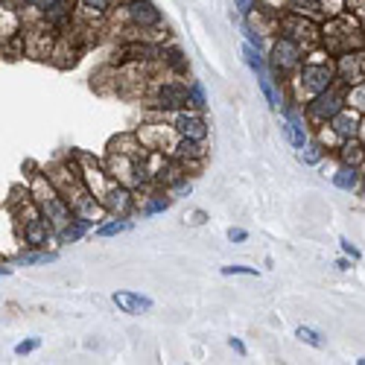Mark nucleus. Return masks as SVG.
Masks as SVG:
<instances>
[{
  "mask_svg": "<svg viewBox=\"0 0 365 365\" xmlns=\"http://www.w3.org/2000/svg\"><path fill=\"white\" fill-rule=\"evenodd\" d=\"M257 85H260V91H263V97H266L269 108L281 111V106L287 103V97H284V91H281V82H278L275 76H272V71L257 73Z\"/></svg>",
  "mask_w": 365,
  "mask_h": 365,
  "instance_id": "dca6fc26",
  "label": "nucleus"
},
{
  "mask_svg": "<svg viewBox=\"0 0 365 365\" xmlns=\"http://www.w3.org/2000/svg\"><path fill=\"white\" fill-rule=\"evenodd\" d=\"M339 161L348 167H362L365 164V143L359 138H345L339 143Z\"/></svg>",
  "mask_w": 365,
  "mask_h": 365,
  "instance_id": "6ab92c4d",
  "label": "nucleus"
},
{
  "mask_svg": "<svg viewBox=\"0 0 365 365\" xmlns=\"http://www.w3.org/2000/svg\"><path fill=\"white\" fill-rule=\"evenodd\" d=\"M336 269H339V272H348V269H351V260H336Z\"/></svg>",
  "mask_w": 365,
  "mask_h": 365,
  "instance_id": "4c0bfd02",
  "label": "nucleus"
},
{
  "mask_svg": "<svg viewBox=\"0 0 365 365\" xmlns=\"http://www.w3.org/2000/svg\"><path fill=\"white\" fill-rule=\"evenodd\" d=\"M120 12H123V18L129 21V26L140 29V33H158L164 26V15L152 0H123V4H120Z\"/></svg>",
  "mask_w": 365,
  "mask_h": 365,
  "instance_id": "423d86ee",
  "label": "nucleus"
},
{
  "mask_svg": "<svg viewBox=\"0 0 365 365\" xmlns=\"http://www.w3.org/2000/svg\"><path fill=\"white\" fill-rule=\"evenodd\" d=\"M359 120H362V111L345 106L342 111H336V114L327 120V126L345 140V138H356V132H359Z\"/></svg>",
  "mask_w": 365,
  "mask_h": 365,
  "instance_id": "2eb2a0df",
  "label": "nucleus"
},
{
  "mask_svg": "<svg viewBox=\"0 0 365 365\" xmlns=\"http://www.w3.org/2000/svg\"><path fill=\"white\" fill-rule=\"evenodd\" d=\"M295 336H298V342H304V345H310V348H324L327 345V339L322 336V333L316 330V327H307V324H301L298 330H295Z\"/></svg>",
  "mask_w": 365,
  "mask_h": 365,
  "instance_id": "a878e982",
  "label": "nucleus"
},
{
  "mask_svg": "<svg viewBox=\"0 0 365 365\" xmlns=\"http://www.w3.org/2000/svg\"><path fill=\"white\" fill-rule=\"evenodd\" d=\"M76 9L85 18H106L111 12V0H76Z\"/></svg>",
  "mask_w": 365,
  "mask_h": 365,
  "instance_id": "5701e85b",
  "label": "nucleus"
},
{
  "mask_svg": "<svg viewBox=\"0 0 365 365\" xmlns=\"http://www.w3.org/2000/svg\"><path fill=\"white\" fill-rule=\"evenodd\" d=\"M170 205H173V196H170V193H167V196H164V193H152L149 202H146L143 207H140V205H138V207H140V214L152 217V214H161V210H167Z\"/></svg>",
  "mask_w": 365,
  "mask_h": 365,
  "instance_id": "bb28decb",
  "label": "nucleus"
},
{
  "mask_svg": "<svg viewBox=\"0 0 365 365\" xmlns=\"http://www.w3.org/2000/svg\"><path fill=\"white\" fill-rule=\"evenodd\" d=\"M193 225H205L207 222V214H205V210H193V220H190Z\"/></svg>",
  "mask_w": 365,
  "mask_h": 365,
  "instance_id": "c9c22d12",
  "label": "nucleus"
},
{
  "mask_svg": "<svg viewBox=\"0 0 365 365\" xmlns=\"http://www.w3.org/2000/svg\"><path fill=\"white\" fill-rule=\"evenodd\" d=\"M356 362H359V365H365V356H359V359H356Z\"/></svg>",
  "mask_w": 365,
  "mask_h": 365,
  "instance_id": "79ce46f5",
  "label": "nucleus"
},
{
  "mask_svg": "<svg viewBox=\"0 0 365 365\" xmlns=\"http://www.w3.org/2000/svg\"><path fill=\"white\" fill-rule=\"evenodd\" d=\"M336 82V58L322 56L319 50H307L301 68L287 79V85H292V97H287L289 103H307L316 94H322L324 88H330Z\"/></svg>",
  "mask_w": 365,
  "mask_h": 365,
  "instance_id": "f257e3e1",
  "label": "nucleus"
},
{
  "mask_svg": "<svg viewBox=\"0 0 365 365\" xmlns=\"http://www.w3.org/2000/svg\"><path fill=\"white\" fill-rule=\"evenodd\" d=\"M12 275V266H0V278H9Z\"/></svg>",
  "mask_w": 365,
  "mask_h": 365,
  "instance_id": "58836bf2",
  "label": "nucleus"
},
{
  "mask_svg": "<svg viewBox=\"0 0 365 365\" xmlns=\"http://www.w3.org/2000/svg\"><path fill=\"white\" fill-rule=\"evenodd\" d=\"M56 260H58V252H50V249H21L18 255H12L15 266H44Z\"/></svg>",
  "mask_w": 365,
  "mask_h": 365,
  "instance_id": "a211bd4d",
  "label": "nucleus"
},
{
  "mask_svg": "<svg viewBox=\"0 0 365 365\" xmlns=\"http://www.w3.org/2000/svg\"><path fill=\"white\" fill-rule=\"evenodd\" d=\"M149 106L158 108L164 114L170 111H181V108H190V100H187V85H181L175 79H164L152 88L149 94Z\"/></svg>",
  "mask_w": 365,
  "mask_h": 365,
  "instance_id": "0eeeda50",
  "label": "nucleus"
},
{
  "mask_svg": "<svg viewBox=\"0 0 365 365\" xmlns=\"http://www.w3.org/2000/svg\"><path fill=\"white\" fill-rule=\"evenodd\" d=\"M359 178H362V181H365V164H362V167H359Z\"/></svg>",
  "mask_w": 365,
  "mask_h": 365,
  "instance_id": "ea45409f",
  "label": "nucleus"
},
{
  "mask_svg": "<svg viewBox=\"0 0 365 365\" xmlns=\"http://www.w3.org/2000/svg\"><path fill=\"white\" fill-rule=\"evenodd\" d=\"M111 301H114V307H117V310H123L126 316H140V313H149L152 307H155V301H152L149 295L129 292V289L114 292V295H111Z\"/></svg>",
  "mask_w": 365,
  "mask_h": 365,
  "instance_id": "ddd939ff",
  "label": "nucleus"
},
{
  "mask_svg": "<svg viewBox=\"0 0 365 365\" xmlns=\"http://www.w3.org/2000/svg\"><path fill=\"white\" fill-rule=\"evenodd\" d=\"M322 158H324V146H322L319 140H307V143L298 149V161H301V164H307V167L319 164Z\"/></svg>",
  "mask_w": 365,
  "mask_h": 365,
  "instance_id": "b1692460",
  "label": "nucleus"
},
{
  "mask_svg": "<svg viewBox=\"0 0 365 365\" xmlns=\"http://www.w3.org/2000/svg\"><path fill=\"white\" fill-rule=\"evenodd\" d=\"M170 155L181 164V167H190V164H202L205 161V146H202V140H193V138H181L178 135V140H175V146H173V152Z\"/></svg>",
  "mask_w": 365,
  "mask_h": 365,
  "instance_id": "4468645a",
  "label": "nucleus"
},
{
  "mask_svg": "<svg viewBox=\"0 0 365 365\" xmlns=\"http://www.w3.org/2000/svg\"><path fill=\"white\" fill-rule=\"evenodd\" d=\"M12 4V0H0V9H4V6H9Z\"/></svg>",
  "mask_w": 365,
  "mask_h": 365,
  "instance_id": "a19ab883",
  "label": "nucleus"
},
{
  "mask_svg": "<svg viewBox=\"0 0 365 365\" xmlns=\"http://www.w3.org/2000/svg\"><path fill=\"white\" fill-rule=\"evenodd\" d=\"M345 103H348L351 108H356V111H362V114H365V79H362V82H356V85H348Z\"/></svg>",
  "mask_w": 365,
  "mask_h": 365,
  "instance_id": "cd10ccee",
  "label": "nucleus"
},
{
  "mask_svg": "<svg viewBox=\"0 0 365 365\" xmlns=\"http://www.w3.org/2000/svg\"><path fill=\"white\" fill-rule=\"evenodd\" d=\"M38 348H41V339H38V336H29V339H24V342L15 345V354H18V356H26V354H33V351H38Z\"/></svg>",
  "mask_w": 365,
  "mask_h": 365,
  "instance_id": "7c9ffc66",
  "label": "nucleus"
},
{
  "mask_svg": "<svg viewBox=\"0 0 365 365\" xmlns=\"http://www.w3.org/2000/svg\"><path fill=\"white\" fill-rule=\"evenodd\" d=\"M228 348H231V351H237V354H246V345H242L237 336H228Z\"/></svg>",
  "mask_w": 365,
  "mask_h": 365,
  "instance_id": "f704fd0d",
  "label": "nucleus"
},
{
  "mask_svg": "<svg viewBox=\"0 0 365 365\" xmlns=\"http://www.w3.org/2000/svg\"><path fill=\"white\" fill-rule=\"evenodd\" d=\"M220 272H222L225 278H231V275H249V278H257V269H255V266H240V263H237V266H222Z\"/></svg>",
  "mask_w": 365,
  "mask_h": 365,
  "instance_id": "c85d7f7f",
  "label": "nucleus"
},
{
  "mask_svg": "<svg viewBox=\"0 0 365 365\" xmlns=\"http://www.w3.org/2000/svg\"><path fill=\"white\" fill-rule=\"evenodd\" d=\"M170 117V123L173 129L181 135V138H193V140H202L207 138L210 126H207V120H205V111H196V108H181V111H170L164 114Z\"/></svg>",
  "mask_w": 365,
  "mask_h": 365,
  "instance_id": "1a4fd4ad",
  "label": "nucleus"
},
{
  "mask_svg": "<svg viewBox=\"0 0 365 365\" xmlns=\"http://www.w3.org/2000/svg\"><path fill=\"white\" fill-rule=\"evenodd\" d=\"M100 205L106 207V214L108 217H132L135 210H138V196L132 187L126 185H120V181L111 178V185L103 190L100 196Z\"/></svg>",
  "mask_w": 365,
  "mask_h": 365,
  "instance_id": "6e6552de",
  "label": "nucleus"
},
{
  "mask_svg": "<svg viewBox=\"0 0 365 365\" xmlns=\"http://www.w3.org/2000/svg\"><path fill=\"white\" fill-rule=\"evenodd\" d=\"M278 33L287 36V38H292V41L301 44L304 50H316L319 41H322V26H319V21L304 18V15H295V12L278 15Z\"/></svg>",
  "mask_w": 365,
  "mask_h": 365,
  "instance_id": "39448f33",
  "label": "nucleus"
},
{
  "mask_svg": "<svg viewBox=\"0 0 365 365\" xmlns=\"http://www.w3.org/2000/svg\"><path fill=\"white\" fill-rule=\"evenodd\" d=\"M339 246H342V252H345V255H351V260H359V257H362V252L354 246V242H351L348 237H342V240H339Z\"/></svg>",
  "mask_w": 365,
  "mask_h": 365,
  "instance_id": "473e14b6",
  "label": "nucleus"
},
{
  "mask_svg": "<svg viewBox=\"0 0 365 365\" xmlns=\"http://www.w3.org/2000/svg\"><path fill=\"white\" fill-rule=\"evenodd\" d=\"M345 94H348V85L336 79L330 88H324L322 94H316L313 100H307V108H304V117H307V123L324 126L333 114L342 111V108L348 106V103H345Z\"/></svg>",
  "mask_w": 365,
  "mask_h": 365,
  "instance_id": "20e7f679",
  "label": "nucleus"
},
{
  "mask_svg": "<svg viewBox=\"0 0 365 365\" xmlns=\"http://www.w3.org/2000/svg\"><path fill=\"white\" fill-rule=\"evenodd\" d=\"M255 6H257V0H234V9L240 18H249L255 12Z\"/></svg>",
  "mask_w": 365,
  "mask_h": 365,
  "instance_id": "2f4dec72",
  "label": "nucleus"
},
{
  "mask_svg": "<svg viewBox=\"0 0 365 365\" xmlns=\"http://www.w3.org/2000/svg\"><path fill=\"white\" fill-rule=\"evenodd\" d=\"M242 62H246V68H249L255 76L263 73V71H269L263 50H257V47H252V44H242Z\"/></svg>",
  "mask_w": 365,
  "mask_h": 365,
  "instance_id": "4be33fe9",
  "label": "nucleus"
},
{
  "mask_svg": "<svg viewBox=\"0 0 365 365\" xmlns=\"http://www.w3.org/2000/svg\"><path fill=\"white\" fill-rule=\"evenodd\" d=\"M359 167H348V164H342L336 173H333V185H336L339 190H356L359 187Z\"/></svg>",
  "mask_w": 365,
  "mask_h": 365,
  "instance_id": "412c9836",
  "label": "nucleus"
},
{
  "mask_svg": "<svg viewBox=\"0 0 365 365\" xmlns=\"http://www.w3.org/2000/svg\"><path fill=\"white\" fill-rule=\"evenodd\" d=\"M336 79L345 85H356L365 79V47L336 56Z\"/></svg>",
  "mask_w": 365,
  "mask_h": 365,
  "instance_id": "f8f14e48",
  "label": "nucleus"
},
{
  "mask_svg": "<svg viewBox=\"0 0 365 365\" xmlns=\"http://www.w3.org/2000/svg\"><path fill=\"white\" fill-rule=\"evenodd\" d=\"M304 56H307V50H304L301 44H295V41L287 38V36H278L275 41H272V50H269L266 65H269L272 76H275V79L284 85V82L301 68Z\"/></svg>",
  "mask_w": 365,
  "mask_h": 365,
  "instance_id": "7ed1b4c3",
  "label": "nucleus"
},
{
  "mask_svg": "<svg viewBox=\"0 0 365 365\" xmlns=\"http://www.w3.org/2000/svg\"><path fill=\"white\" fill-rule=\"evenodd\" d=\"M356 138L365 143V114H362V120H359V132H356Z\"/></svg>",
  "mask_w": 365,
  "mask_h": 365,
  "instance_id": "e433bc0d",
  "label": "nucleus"
},
{
  "mask_svg": "<svg viewBox=\"0 0 365 365\" xmlns=\"http://www.w3.org/2000/svg\"><path fill=\"white\" fill-rule=\"evenodd\" d=\"M187 100H190V108H196V111L207 108V91H205L202 79H190L187 82Z\"/></svg>",
  "mask_w": 365,
  "mask_h": 365,
  "instance_id": "393cba45",
  "label": "nucleus"
},
{
  "mask_svg": "<svg viewBox=\"0 0 365 365\" xmlns=\"http://www.w3.org/2000/svg\"><path fill=\"white\" fill-rule=\"evenodd\" d=\"M225 237H228L231 242H246V240H249V231H246V228H228Z\"/></svg>",
  "mask_w": 365,
  "mask_h": 365,
  "instance_id": "72a5a7b5",
  "label": "nucleus"
},
{
  "mask_svg": "<svg viewBox=\"0 0 365 365\" xmlns=\"http://www.w3.org/2000/svg\"><path fill=\"white\" fill-rule=\"evenodd\" d=\"M135 138L140 140L143 149H149V152H167V155H170L175 140H178V132L173 129V123H146V126H140L135 132Z\"/></svg>",
  "mask_w": 365,
  "mask_h": 365,
  "instance_id": "9d476101",
  "label": "nucleus"
},
{
  "mask_svg": "<svg viewBox=\"0 0 365 365\" xmlns=\"http://www.w3.org/2000/svg\"><path fill=\"white\" fill-rule=\"evenodd\" d=\"M242 36H246V44L263 50V36H260V29H255L252 24H242Z\"/></svg>",
  "mask_w": 365,
  "mask_h": 365,
  "instance_id": "c756f323",
  "label": "nucleus"
},
{
  "mask_svg": "<svg viewBox=\"0 0 365 365\" xmlns=\"http://www.w3.org/2000/svg\"><path fill=\"white\" fill-rule=\"evenodd\" d=\"M126 231H132L129 217H106L100 225H94V234L103 237V240H108V237H120V234H126Z\"/></svg>",
  "mask_w": 365,
  "mask_h": 365,
  "instance_id": "aec40b11",
  "label": "nucleus"
},
{
  "mask_svg": "<svg viewBox=\"0 0 365 365\" xmlns=\"http://www.w3.org/2000/svg\"><path fill=\"white\" fill-rule=\"evenodd\" d=\"M327 56H342L348 50H359L365 47V36H362V24L356 18V12H336L322 24V41Z\"/></svg>",
  "mask_w": 365,
  "mask_h": 365,
  "instance_id": "f03ea898",
  "label": "nucleus"
},
{
  "mask_svg": "<svg viewBox=\"0 0 365 365\" xmlns=\"http://www.w3.org/2000/svg\"><path fill=\"white\" fill-rule=\"evenodd\" d=\"M36 205H38V210H41V217L53 225V231H56V228H62V225H68V222L73 220V207H71V202H68L62 193H58V190H53L50 196L38 199Z\"/></svg>",
  "mask_w": 365,
  "mask_h": 365,
  "instance_id": "9b49d317",
  "label": "nucleus"
},
{
  "mask_svg": "<svg viewBox=\"0 0 365 365\" xmlns=\"http://www.w3.org/2000/svg\"><path fill=\"white\" fill-rule=\"evenodd\" d=\"M88 231H94V225H91L88 220H82V217H73L68 225H62V228H56L53 231V242H79Z\"/></svg>",
  "mask_w": 365,
  "mask_h": 365,
  "instance_id": "f3484780",
  "label": "nucleus"
}]
</instances>
